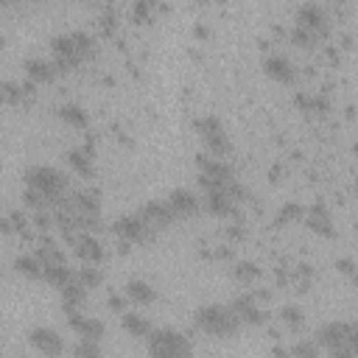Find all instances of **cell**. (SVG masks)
<instances>
[{"instance_id":"d590c367","label":"cell","mask_w":358,"mask_h":358,"mask_svg":"<svg viewBox=\"0 0 358 358\" xmlns=\"http://www.w3.org/2000/svg\"><path fill=\"white\" fill-rule=\"evenodd\" d=\"M336 269H338V272H344V274H350V277H352V274H355V272H358V263H355V260H352V258H336Z\"/></svg>"},{"instance_id":"1f68e13d","label":"cell","mask_w":358,"mask_h":358,"mask_svg":"<svg viewBox=\"0 0 358 358\" xmlns=\"http://www.w3.org/2000/svg\"><path fill=\"white\" fill-rule=\"evenodd\" d=\"M70 350H73V355H76V358H104L101 341H95V338H79Z\"/></svg>"},{"instance_id":"b9f144b4","label":"cell","mask_w":358,"mask_h":358,"mask_svg":"<svg viewBox=\"0 0 358 358\" xmlns=\"http://www.w3.org/2000/svg\"><path fill=\"white\" fill-rule=\"evenodd\" d=\"M9 358H29V355H9Z\"/></svg>"},{"instance_id":"9c48e42d","label":"cell","mask_w":358,"mask_h":358,"mask_svg":"<svg viewBox=\"0 0 358 358\" xmlns=\"http://www.w3.org/2000/svg\"><path fill=\"white\" fill-rule=\"evenodd\" d=\"M165 202L171 205V210H173V216H176L179 221L199 216V213H202V205H205V199H202L194 188H173V191L165 196Z\"/></svg>"},{"instance_id":"74e56055","label":"cell","mask_w":358,"mask_h":358,"mask_svg":"<svg viewBox=\"0 0 358 358\" xmlns=\"http://www.w3.org/2000/svg\"><path fill=\"white\" fill-rule=\"evenodd\" d=\"M34 221L42 227V230H48L51 224H54V216L48 213V210H37V216H34Z\"/></svg>"},{"instance_id":"ffe728a7","label":"cell","mask_w":358,"mask_h":358,"mask_svg":"<svg viewBox=\"0 0 358 358\" xmlns=\"http://www.w3.org/2000/svg\"><path fill=\"white\" fill-rule=\"evenodd\" d=\"M0 95H3V101L9 104V107H20L23 101H29V98H34V84L31 81H12V79H6L3 81V90H0Z\"/></svg>"},{"instance_id":"f35d334b","label":"cell","mask_w":358,"mask_h":358,"mask_svg":"<svg viewBox=\"0 0 358 358\" xmlns=\"http://www.w3.org/2000/svg\"><path fill=\"white\" fill-rule=\"evenodd\" d=\"M330 358H355V355L347 350H330Z\"/></svg>"},{"instance_id":"f1b7e54d","label":"cell","mask_w":358,"mask_h":358,"mask_svg":"<svg viewBox=\"0 0 358 358\" xmlns=\"http://www.w3.org/2000/svg\"><path fill=\"white\" fill-rule=\"evenodd\" d=\"M45 266H51V263H65V252H62V247L56 244V241H42L40 247H37V252H34Z\"/></svg>"},{"instance_id":"30bf717a","label":"cell","mask_w":358,"mask_h":358,"mask_svg":"<svg viewBox=\"0 0 358 358\" xmlns=\"http://www.w3.org/2000/svg\"><path fill=\"white\" fill-rule=\"evenodd\" d=\"M143 219H146V224L159 235L162 230H168V227H173L179 219L173 216V210H171V205L165 202V199H148L140 210H137Z\"/></svg>"},{"instance_id":"2e32d148","label":"cell","mask_w":358,"mask_h":358,"mask_svg":"<svg viewBox=\"0 0 358 358\" xmlns=\"http://www.w3.org/2000/svg\"><path fill=\"white\" fill-rule=\"evenodd\" d=\"M305 224H308V230H313L316 235H325V238H333V233H336V227H333V216H330V208H327L322 199H316V202L308 208Z\"/></svg>"},{"instance_id":"d6986e66","label":"cell","mask_w":358,"mask_h":358,"mask_svg":"<svg viewBox=\"0 0 358 358\" xmlns=\"http://www.w3.org/2000/svg\"><path fill=\"white\" fill-rule=\"evenodd\" d=\"M294 107H299L302 112H316V115H325V112H330V98H327L325 93L299 90V93H294Z\"/></svg>"},{"instance_id":"4fadbf2b","label":"cell","mask_w":358,"mask_h":358,"mask_svg":"<svg viewBox=\"0 0 358 358\" xmlns=\"http://www.w3.org/2000/svg\"><path fill=\"white\" fill-rule=\"evenodd\" d=\"M233 311L241 316L244 325H263L269 319V313L260 308V297L258 294H238L233 302Z\"/></svg>"},{"instance_id":"ac0fdd59","label":"cell","mask_w":358,"mask_h":358,"mask_svg":"<svg viewBox=\"0 0 358 358\" xmlns=\"http://www.w3.org/2000/svg\"><path fill=\"white\" fill-rule=\"evenodd\" d=\"M120 327L129 333V336H134V338H148L157 327H154V322L146 316V313H140V311H126V313H120Z\"/></svg>"},{"instance_id":"d4e9b609","label":"cell","mask_w":358,"mask_h":358,"mask_svg":"<svg viewBox=\"0 0 358 358\" xmlns=\"http://www.w3.org/2000/svg\"><path fill=\"white\" fill-rule=\"evenodd\" d=\"M17 274H23L26 280H45V263L37 255H17L15 260Z\"/></svg>"},{"instance_id":"e0dca14e","label":"cell","mask_w":358,"mask_h":358,"mask_svg":"<svg viewBox=\"0 0 358 358\" xmlns=\"http://www.w3.org/2000/svg\"><path fill=\"white\" fill-rule=\"evenodd\" d=\"M123 294H126V297H129V302H134V305H154V302L159 299L157 286H154V283H148V280H143V277L129 280V283H126V288H123Z\"/></svg>"},{"instance_id":"836d02e7","label":"cell","mask_w":358,"mask_h":358,"mask_svg":"<svg viewBox=\"0 0 358 358\" xmlns=\"http://www.w3.org/2000/svg\"><path fill=\"white\" fill-rule=\"evenodd\" d=\"M291 42L299 45V48H313L319 40H316L311 31H305V29H299V26H291Z\"/></svg>"},{"instance_id":"ab89813d","label":"cell","mask_w":358,"mask_h":358,"mask_svg":"<svg viewBox=\"0 0 358 358\" xmlns=\"http://www.w3.org/2000/svg\"><path fill=\"white\" fill-rule=\"evenodd\" d=\"M352 286H355V291H358V272L352 274Z\"/></svg>"},{"instance_id":"60d3db41","label":"cell","mask_w":358,"mask_h":358,"mask_svg":"<svg viewBox=\"0 0 358 358\" xmlns=\"http://www.w3.org/2000/svg\"><path fill=\"white\" fill-rule=\"evenodd\" d=\"M352 154H355V157H358V140H355V143H352Z\"/></svg>"},{"instance_id":"7402d4cb","label":"cell","mask_w":358,"mask_h":358,"mask_svg":"<svg viewBox=\"0 0 358 358\" xmlns=\"http://www.w3.org/2000/svg\"><path fill=\"white\" fill-rule=\"evenodd\" d=\"M59 120L68 123L70 129H87V126H90V112H87L81 104L68 101V104L59 107Z\"/></svg>"},{"instance_id":"8fae6325","label":"cell","mask_w":358,"mask_h":358,"mask_svg":"<svg viewBox=\"0 0 358 358\" xmlns=\"http://www.w3.org/2000/svg\"><path fill=\"white\" fill-rule=\"evenodd\" d=\"M65 319H68V327H70L79 338H95V341H101V338L107 336L104 319H98V316H93V313L76 311V313H65Z\"/></svg>"},{"instance_id":"3957f363","label":"cell","mask_w":358,"mask_h":358,"mask_svg":"<svg viewBox=\"0 0 358 358\" xmlns=\"http://www.w3.org/2000/svg\"><path fill=\"white\" fill-rule=\"evenodd\" d=\"M23 182L29 191L45 196L51 205H59L68 194V173L59 171L56 165H48V162H37V165H29L23 171Z\"/></svg>"},{"instance_id":"8d00e7d4","label":"cell","mask_w":358,"mask_h":358,"mask_svg":"<svg viewBox=\"0 0 358 358\" xmlns=\"http://www.w3.org/2000/svg\"><path fill=\"white\" fill-rule=\"evenodd\" d=\"M347 350L358 358V322H352V325H350V341H347Z\"/></svg>"},{"instance_id":"5b68a950","label":"cell","mask_w":358,"mask_h":358,"mask_svg":"<svg viewBox=\"0 0 358 358\" xmlns=\"http://www.w3.org/2000/svg\"><path fill=\"white\" fill-rule=\"evenodd\" d=\"M115 235L123 241V244H134V247H143V244H151L157 238V233L146 224V219L140 213H123L115 219L112 224Z\"/></svg>"},{"instance_id":"4dcf8cb0","label":"cell","mask_w":358,"mask_h":358,"mask_svg":"<svg viewBox=\"0 0 358 358\" xmlns=\"http://www.w3.org/2000/svg\"><path fill=\"white\" fill-rule=\"evenodd\" d=\"M280 322L288 325L291 330H299L305 325V311L294 302H286V305H280Z\"/></svg>"},{"instance_id":"5bb4252c","label":"cell","mask_w":358,"mask_h":358,"mask_svg":"<svg viewBox=\"0 0 358 358\" xmlns=\"http://www.w3.org/2000/svg\"><path fill=\"white\" fill-rule=\"evenodd\" d=\"M23 68H26V76H29L31 84H51V81H56V76L62 73V70L56 68V62H54V59H45V56H29V59L23 62Z\"/></svg>"},{"instance_id":"4316f807","label":"cell","mask_w":358,"mask_h":358,"mask_svg":"<svg viewBox=\"0 0 358 358\" xmlns=\"http://www.w3.org/2000/svg\"><path fill=\"white\" fill-rule=\"evenodd\" d=\"M305 216H308V208H305L302 202H294V199H288V202H283V205H280V210H277V224L305 221Z\"/></svg>"},{"instance_id":"44dd1931","label":"cell","mask_w":358,"mask_h":358,"mask_svg":"<svg viewBox=\"0 0 358 358\" xmlns=\"http://www.w3.org/2000/svg\"><path fill=\"white\" fill-rule=\"evenodd\" d=\"M73 249H76V255L84 263H95L98 266L104 260V247H101V241L95 235H79V241L73 244Z\"/></svg>"},{"instance_id":"83f0119b","label":"cell","mask_w":358,"mask_h":358,"mask_svg":"<svg viewBox=\"0 0 358 358\" xmlns=\"http://www.w3.org/2000/svg\"><path fill=\"white\" fill-rule=\"evenodd\" d=\"M288 352H291V358H319L322 347H319V341H316V338L299 336V338H294V341H291Z\"/></svg>"},{"instance_id":"52a82bcc","label":"cell","mask_w":358,"mask_h":358,"mask_svg":"<svg viewBox=\"0 0 358 358\" xmlns=\"http://www.w3.org/2000/svg\"><path fill=\"white\" fill-rule=\"evenodd\" d=\"M29 341H31V347H34L40 355H45V358H62L65 350H68L65 336H62L56 327H51V325H37V327H31V330H29Z\"/></svg>"},{"instance_id":"9a60e30c","label":"cell","mask_w":358,"mask_h":358,"mask_svg":"<svg viewBox=\"0 0 358 358\" xmlns=\"http://www.w3.org/2000/svg\"><path fill=\"white\" fill-rule=\"evenodd\" d=\"M62 157H65V162H68V168H70L73 173H79V176H84V179H93V176H95V154H93L90 146L68 148Z\"/></svg>"},{"instance_id":"6da1fadb","label":"cell","mask_w":358,"mask_h":358,"mask_svg":"<svg viewBox=\"0 0 358 358\" xmlns=\"http://www.w3.org/2000/svg\"><path fill=\"white\" fill-rule=\"evenodd\" d=\"M95 54H98V40L84 29H70L51 37V59L62 73L76 70L81 62L93 59Z\"/></svg>"},{"instance_id":"f546056e","label":"cell","mask_w":358,"mask_h":358,"mask_svg":"<svg viewBox=\"0 0 358 358\" xmlns=\"http://www.w3.org/2000/svg\"><path fill=\"white\" fill-rule=\"evenodd\" d=\"M233 277H235L238 283L249 286V283L260 280V266H258L255 260H238V263L233 266Z\"/></svg>"},{"instance_id":"7c38bea8","label":"cell","mask_w":358,"mask_h":358,"mask_svg":"<svg viewBox=\"0 0 358 358\" xmlns=\"http://www.w3.org/2000/svg\"><path fill=\"white\" fill-rule=\"evenodd\" d=\"M260 68L272 81H280V84H288V81L297 79V68L286 54H266Z\"/></svg>"},{"instance_id":"e575fe53","label":"cell","mask_w":358,"mask_h":358,"mask_svg":"<svg viewBox=\"0 0 358 358\" xmlns=\"http://www.w3.org/2000/svg\"><path fill=\"white\" fill-rule=\"evenodd\" d=\"M107 305H109L112 311H118V313H126V311H129V308H126V305H129V297H126V294H118V291H115V294H109Z\"/></svg>"},{"instance_id":"603a6c76","label":"cell","mask_w":358,"mask_h":358,"mask_svg":"<svg viewBox=\"0 0 358 358\" xmlns=\"http://www.w3.org/2000/svg\"><path fill=\"white\" fill-rule=\"evenodd\" d=\"M79 280V272H73L70 266H68V260L65 263H51V266H45V283L48 286H54V288H65V286H70V283H76Z\"/></svg>"},{"instance_id":"cb8c5ba5","label":"cell","mask_w":358,"mask_h":358,"mask_svg":"<svg viewBox=\"0 0 358 358\" xmlns=\"http://www.w3.org/2000/svg\"><path fill=\"white\" fill-rule=\"evenodd\" d=\"M87 286H81L79 280L76 283H70V286H65L62 288V311L65 313H76V311H81L84 308V302H87Z\"/></svg>"},{"instance_id":"ba28073f","label":"cell","mask_w":358,"mask_h":358,"mask_svg":"<svg viewBox=\"0 0 358 358\" xmlns=\"http://www.w3.org/2000/svg\"><path fill=\"white\" fill-rule=\"evenodd\" d=\"M350 319H330V322H322L316 327V341L319 347H325L327 352L330 350H347V341H350ZM350 352V350H347Z\"/></svg>"},{"instance_id":"7a4b0ae2","label":"cell","mask_w":358,"mask_h":358,"mask_svg":"<svg viewBox=\"0 0 358 358\" xmlns=\"http://www.w3.org/2000/svg\"><path fill=\"white\" fill-rule=\"evenodd\" d=\"M194 325H196L202 333L213 336V338H235V336L241 333V327H244L241 316L233 311L230 302H227V305H224V302L199 305V308L194 311Z\"/></svg>"},{"instance_id":"484cf974","label":"cell","mask_w":358,"mask_h":358,"mask_svg":"<svg viewBox=\"0 0 358 358\" xmlns=\"http://www.w3.org/2000/svg\"><path fill=\"white\" fill-rule=\"evenodd\" d=\"M70 199H73V205L79 208V213H81L84 219H87V216H98V210H101L98 194H95V191H90V188H84V191L73 194ZM81 224H84V221H81Z\"/></svg>"},{"instance_id":"d6a6232c","label":"cell","mask_w":358,"mask_h":358,"mask_svg":"<svg viewBox=\"0 0 358 358\" xmlns=\"http://www.w3.org/2000/svg\"><path fill=\"white\" fill-rule=\"evenodd\" d=\"M79 283L93 291V288H98V286L104 283V272H101L95 263H84V266L79 269Z\"/></svg>"},{"instance_id":"8992f818","label":"cell","mask_w":358,"mask_h":358,"mask_svg":"<svg viewBox=\"0 0 358 358\" xmlns=\"http://www.w3.org/2000/svg\"><path fill=\"white\" fill-rule=\"evenodd\" d=\"M294 26L311 31L316 40L327 37L330 34V15L322 3H313V0H305V3L297 6V15H294Z\"/></svg>"},{"instance_id":"277c9868","label":"cell","mask_w":358,"mask_h":358,"mask_svg":"<svg viewBox=\"0 0 358 358\" xmlns=\"http://www.w3.org/2000/svg\"><path fill=\"white\" fill-rule=\"evenodd\" d=\"M148 358H196L191 338L176 327H157L148 338Z\"/></svg>"}]
</instances>
